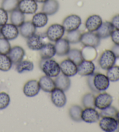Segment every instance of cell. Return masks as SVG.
Listing matches in <instances>:
<instances>
[{"label":"cell","mask_w":119,"mask_h":132,"mask_svg":"<svg viewBox=\"0 0 119 132\" xmlns=\"http://www.w3.org/2000/svg\"><path fill=\"white\" fill-rule=\"evenodd\" d=\"M87 85L93 93H99L105 92L109 88L110 80L106 75L100 73H94L92 75L88 76Z\"/></svg>","instance_id":"cell-1"},{"label":"cell","mask_w":119,"mask_h":132,"mask_svg":"<svg viewBox=\"0 0 119 132\" xmlns=\"http://www.w3.org/2000/svg\"><path fill=\"white\" fill-rule=\"evenodd\" d=\"M39 66L41 70L45 73V75L52 78L56 77L61 73L60 65L52 58L41 59L39 63Z\"/></svg>","instance_id":"cell-2"},{"label":"cell","mask_w":119,"mask_h":132,"mask_svg":"<svg viewBox=\"0 0 119 132\" xmlns=\"http://www.w3.org/2000/svg\"><path fill=\"white\" fill-rule=\"evenodd\" d=\"M65 30L62 24L54 23L48 27L45 32V36L52 42H56L63 37Z\"/></svg>","instance_id":"cell-3"},{"label":"cell","mask_w":119,"mask_h":132,"mask_svg":"<svg viewBox=\"0 0 119 132\" xmlns=\"http://www.w3.org/2000/svg\"><path fill=\"white\" fill-rule=\"evenodd\" d=\"M116 57L112 50H106L100 55L98 63L101 69L107 70L115 65Z\"/></svg>","instance_id":"cell-4"},{"label":"cell","mask_w":119,"mask_h":132,"mask_svg":"<svg viewBox=\"0 0 119 132\" xmlns=\"http://www.w3.org/2000/svg\"><path fill=\"white\" fill-rule=\"evenodd\" d=\"M82 23L81 18L79 15L72 14L67 16L64 19L62 26L65 31H71L78 30Z\"/></svg>","instance_id":"cell-5"},{"label":"cell","mask_w":119,"mask_h":132,"mask_svg":"<svg viewBox=\"0 0 119 132\" xmlns=\"http://www.w3.org/2000/svg\"><path fill=\"white\" fill-rule=\"evenodd\" d=\"M100 40L97 33L88 31L82 33L80 43L84 46L97 48L100 45Z\"/></svg>","instance_id":"cell-6"},{"label":"cell","mask_w":119,"mask_h":132,"mask_svg":"<svg viewBox=\"0 0 119 132\" xmlns=\"http://www.w3.org/2000/svg\"><path fill=\"white\" fill-rule=\"evenodd\" d=\"M99 126L103 131L113 132L119 128V123L116 118L113 117H102L99 120Z\"/></svg>","instance_id":"cell-7"},{"label":"cell","mask_w":119,"mask_h":132,"mask_svg":"<svg viewBox=\"0 0 119 132\" xmlns=\"http://www.w3.org/2000/svg\"><path fill=\"white\" fill-rule=\"evenodd\" d=\"M51 100L55 106L62 108L67 102V98L65 92L59 88H55L51 92Z\"/></svg>","instance_id":"cell-8"},{"label":"cell","mask_w":119,"mask_h":132,"mask_svg":"<svg viewBox=\"0 0 119 132\" xmlns=\"http://www.w3.org/2000/svg\"><path fill=\"white\" fill-rule=\"evenodd\" d=\"M18 9L24 15L34 14L38 10V4L34 0H19Z\"/></svg>","instance_id":"cell-9"},{"label":"cell","mask_w":119,"mask_h":132,"mask_svg":"<svg viewBox=\"0 0 119 132\" xmlns=\"http://www.w3.org/2000/svg\"><path fill=\"white\" fill-rule=\"evenodd\" d=\"M19 35V28L12 23H6L1 26V36L9 41L16 38Z\"/></svg>","instance_id":"cell-10"},{"label":"cell","mask_w":119,"mask_h":132,"mask_svg":"<svg viewBox=\"0 0 119 132\" xmlns=\"http://www.w3.org/2000/svg\"><path fill=\"white\" fill-rule=\"evenodd\" d=\"M61 72L68 77H73L77 74V65L69 59L62 61L60 64Z\"/></svg>","instance_id":"cell-11"},{"label":"cell","mask_w":119,"mask_h":132,"mask_svg":"<svg viewBox=\"0 0 119 132\" xmlns=\"http://www.w3.org/2000/svg\"><path fill=\"white\" fill-rule=\"evenodd\" d=\"M113 97L107 93H99L95 98V108L102 110L111 105Z\"/></svg>","instance_id":"cell-12"},{"label":"cell","mask_w":119,"mask_h":132,"mask_svg":"<svg viewBox=\"0 0 119 132\" xmlns=\"http://www.w3.org/2000/svg\"><path fill=\"white\" fill-rule=\"evenodd\" d=\"M95 65L92 61L84 60L77 65V73L82 76H88L95 73Z\"/></svg>","instance_id":"cell-13"},{"label":"cell","mask_w":119,"mask_h":132,"mask_svg":"<svg viewBox=\"0 0 119 132\" xmlns=\"http://www.w3.org/2000/svg\"><path fill=\"white\" fill-rule=\"evenodd\" d=\"M27 39V47L33 51H40L45 44L44 37L41 35L36 33Z\"/></svg>","instance_id":"cell-14"},{"label":"cell","mask_w":119,"mask_h":132,"mask_svg":"<svg viewBox=\"0 0 119 132\" xmlns=\"http://www.w3.org/2000/svg\"><path fill=\"white\" fill-rule=\"evenodd\" d=\"M41 90L38 81L30 80L24 84L23 88L24 94L27 97H34L37 95Z\"/></svg>","instance_id":"cell-15"},{"label":"cell","mask_w":119,"mask_h":132,"mask_svg":"<svg viewBox=\"0 0 119 132\" xmlns=\"http://www.w3.org/2000/svg\"><path fill=\"white\" fill-rule=\"evenodd\" d=\"M100 114L95 108H86L83 110L81 114V120L88 123H94L97 122L100 119Z\"/></svg>","instance_id":"cell-16"},{"label":"cell","mask_w":119,"mask_h":132,"mask_svg":"<svg viewBox=\"0 0 119 132\" xmlns=\"http://www.w3.org/2000/svg\"><path fill=\"white\" fill-rule=\"evenodd\" d=\"M8 55L11 59L13 64L16 65L23 60L25 56V51L22 47L16 45L11 47Z\"/></svg>","instance_id":"cell-17"},{"label":"cell","mask_w":119,"mask_h":132,"mask_svg":"<svg viewBox=\"0 0 119 132\" xmlns=\"http://www.w3.org/2000/svg\"><path fill=\"white\" fill-rule=\"evenodd\" d=\"M103 23L102 18L98 15H92L87 19L85 26L88 31L95 32Z\"/></svg>","instance_id":"cell-18"},{"label":"cell","mask_w":119,"mask_h":132,"mask_svg":"<svg viewBox=\"0 0 119 132\" xmlns=\"http://www.w3.org/2000/svg\"><path fill=\"white\" fill-rule=\"evenodd\" d=\"M54 45L55 48L56 55L59 56L67 55L70 50V43L66 38H61L55 42Z\"/></svg>","instance_id":"cell-19"},{"label":"cell","mask_w":119,"mask_h":132,"mask_svg":"<svg viewBox=\"0 0 119 132\" xmlns=\"http://www.w3.org/2000/svg\"><path fill=\"white\" fill-rule=\"evenodd\" d=\"M114 28L113 24L110 22H103L100 26L96 31V33L100 39H105L110 37Z\"/></svg>","instance_id":"cell-20"},{"label":"cell","mask_w":119,"mask_h":132,"mask_svg":"<svg viewBox=\"0 0 119 132\" xmlns=\"http://www.w3.org/2000/svg\"><path fill=\"white\" fill-rule=\"evenodd\" d=\"M59 7V3L57 0H47L43 3L42 12L46 13L48 16L54 15L58 12Z\"/></svg>","instance_id":"cell-21"},{"label":"cell","mask_w":119,"mask_h":132,"mask_svg":"<svg viewBox=\"0 0 119 132\" xmlns=\"http://www.w3.org/2000/svg\"><path fill=\"white\" fill-rule=\"evenodd\" d=\"M19 33L23 37L28 38L36 33L37 28L31 21L24 22L19 27Z\"/></svg>","instance_id":"cell-22"},{"label":"cell","mask_w":119,"mask_h":132,"mask_svg":"<svg viewBox=\"0 0 119 132\" xmlns=\"http://www.w3.org/2000/svg\"><path fill=\"white\" fill-rule=\"evenodd\" d=\"M40 88L44 92L51 93L55 88H56L55 81L52 77L44 75L41 77L38 81Z\"/></svg>","instance_id":"cell-23"},{"label":"cell","mask_w":119,"mask_h":132,"mask_svg":"<svg viewBox=\"0 0 119 132\" xmlns=\"http://www.w3.org/2000/svg\"><path fill=\"white\" fill-rule=\"evenodd\" d=\"M56 87L59 88L64 92H66L69 89L71 86V80L69 77L63 74H59L55 79Z\"/></svg>","instance_id":"cell-24"},{"label":"cell","mask_w":119,"mask_h":132,"mask_svg":"<svg viewBox=\"0 0 119 132\" xmlns=\"http://www.w3.org/2000/svg\"><path fill=\"white\" fill-rule=\"evenodd\" d=\"M48 22V15L43 12L34 13L31 19V22L36 28H44L47 24Z\"/></svg>","instance_id":"cell-25"},{"label":"cell","mask_w":119,"mask_h":132,"mask_svg":"<svg viewBox=\"0 0 119 132\" xmlns=\"http://www.w3.org/2000/svg\"><path fill=\"white\" fill-rule=\"evenodd\" d=\"M40 55L41 59L52 58L56 55L55 48L52 43H45L40 50Z\"/></svg>","instance_id":"cell-26"},{"label":"cell","mask_w":119,"mask_h":132,"mask_svg":"<svg viewBox=\"0 0 119 132\" xmlns=\"http://www.w3.org/2000/svg\"><path fill=\"white\" fill-rule=\"evenodd\" d=\"M10 20L11 23L19 28L25 22V15L18 8L11 12Z\"/></svg>","instance_id":"cell-27"},{"label":"cell","mask_w":119,"mask_h":132,"mask_svg":"<svg viewBox=\"0 0 119 132\" xmlns=\"http://www.w3.org/2000/svg\"><path fill=\"white\" fill-rule=\"evenodd\" d=\"M83 109L81 106L77 105H72L69 108V116L73 121L80 122L82 121L81 120V114L83 112Z\"/></svg>","instance_id":"cell-28"},{"label":"cell","mask_w":119,"mask_h":132,"mask_svg":"<svg viewBox=\"0 0 119 132\" xmlns=\"http://www.w3.org/2000/svg\"><path fill=\"white\" fill-rule=\"evenodd\" d=\"M67 56L68 59L72 61L77 65H79L84 60L81 50L75 48L70 50Z\"/></svg>","instance_id":"cell-29"},{"label":"cell","mask_w":119,"mask_h":132,"mask_svg":"<svg viewBox=\"0 0 119 132\" xmlns=\"http://www.w3.org/2000/svg\"><path fill=\"white\" fill-rule=\"evenodd\" d=\"M34 63L29 60H22L16 65V70L19 73L24 72H30L34 69Z\"/></svg>","instance_id":"cell-30"},{"label":"cell","mask_w":119,"mask_h":132,"mask_svg":"<svg viewBox=\"0 0 119 132\" xmlns=\"http://www.w3.org/2000/svg\"><path fill=\"white\" fill-rule=\"evenodd\" d=\"M12 65V61L8 55L0 54V70L7 72L11 69Z\"/></svg>","instance_id":"cell-31"},{"label":"cell","mask_w":119,"mask_h":132,"mask_svg":"<svg viewBox=\"0 0 119 132\" xmlns=\"http://www.w3.org/2000/svg\"><path fill=\"white\" fill-rule=\"evenodd\" d=\"M95 48H96L92 47L84 46L81 50L84 60L92 61L94 60L97 56V52Z\"/></svg>","instance_id":"cell-32"},{"label":"cell","mask_w":119,"mask_h":132,"mask_svg":"<svg viewBox=\"0 0 119 132\" xmlns=\"http://www.w3.org/2000/svg\"><path fill=\"white\" fill-rule=\"evenodd\" d=\"M19 0H3L1 7L8 13H11L18 8Z\"/></svg>","instance_id":"cell-33"},{"label":"cell","mask_w":119,"mask_h":132,"mask_svg":"<svg viewBox=\"0 0 119 132\" xmlns=\"http://www.w3.org/2000/svg\"><path fill=\"white\" fill-rule=\"evenodd\" d=\"M81 35V32L78 29L67 32L66 38L70 44H77L80 42Z\"/></svg>","instance_id":"cell-34"},{"label":"cell","mask_w":119,"mask_h":132,"mask_svg":"<svg viewBox=\"0 0 119 132\" xmlns=\"http://www.w3.org/2000/svg\"><path fill=\"white\" fill-rule=\"evenodd\" d=\"M95 96L92 93H86L82 98V104L84 108H95Z\"/></svg>","instance_id":"cell-35"},{"label":"cell","mask_w":119,"mask_h":132,"mask_svg":"<svg viewBox=\"0 0 119 132\" xmlns=\"http://www.w3.org/2000/svg\"><path fill=\"white\" fill-rule=\"evenodd\" d=\"M106 76L110 81L115 82L119 80V66H113L107 70Z\"/></svg>","instance_id":"cell-36"},{"label":"cell","mask_w":119,"mask_h":132,"mask_svg":"<svg viewBox=\"0 0 119 132\" xmlns=\"http://www.w3.org/2000/svg\"><path fill=\"white\" fill-rule=\"evenodd\" d=\"M100 111H101L99 114L101 117H113L115 118H116L117 113L118 112L115 107L111 105Z\"/></svg>","instance_id":"cell-37"},{"label":"cell","mask_w":119,"mask_h":132,"mask_svg":"<svg viewBox=\"0 0 119 132\" xmlns=\"http://www.w3.org/2000/svg\"><path fill=\"white\" fill-rule=\"evenodd\" d=\"M11 49L10 41L4 37H0V54L8 55Z\"/></svg>","instance_id":"cell-38"},{"label":"cell","mask_w":119,"mask_h":132,"mask_svg":"<svg viewBox=\"0 0 119 132\" xmlns=\"http://www.w3.org/2000/svg\"><path fill=\"white\" fill-rule=\"evenodd\" d=\"M11 102L10 96L5 92L0 93V110L7 108Z\"/></svg>","instance_id":"cell-39"},{"label":"cell","mask_w":119,"mask_h":132,"mask_svg":"<svg viewBox=\"0 0 119 132\" xmlns=\"http://www.w3.org/2000/svg\"><path fill=\"white\" fill-rule=\"evenodd\" d=\"M8 21V13L4 9L0 8V26L7 23Z\"/></svg>","instance_id":"cell-40"},{"label":"cell","mask_w":119,"mask_h":132,"mask_svg":"<svg viewBox=\"0 0 119 132\" xmlns=\"http://www.w3.org/2000/svg\"><path fill=\"white\" fill-rule=\"evenodd\" d=\"M111 39L114 44L119 45V30H114L110 36Z\"/></svg>","instance_id":"cell-41"},{"label":"cell","mask_w":119,"mask_h":132,"mask_svg":"<svg viewBox=\"0 0 119 132\" xmlns=\"http://www.w3.org/2000/svg\"><path fill=\"white\" fill-rule=\"evenodd\" d=\"M111 23L114 29H116V30H119V14L115 15L112 18Z\"/></svg>","instance_id":"cell-42"},{"label":"cell","mask_w":119,"mask_h":132,"mask_svg":"<svg viewBox=\"0 0 119 132\" xmlns=\"http://www.w3.org/2000/svg\"><path fill=\"white\" fill-rule=\"evenodd\" d=\"M112 51L116 56V58L119 59V45H114V46L112 48Z\"/></svg>","instance_id":"cell-43"},{"label":"cell","mask_w":119,"mask_h":132,"mask_svg":"<svg viewBox=\"0 0 119 132\" xmlns=\"http://www.w3.org/2000/svg\"><path fill=\"white\" fill-rule=\"evenodd\" d=\"M37 3H44L45 2H46L47 0H34Z\"/></svg>","instance_id":"cell-44"},{"label":"cell","mask_w":119,"mask_h":132,"mask_svg":"<svg viewBox=\"0 0 119 132\" xmlns=\"http://www.w3.org/2000/svg\"><path fill=\"white\" fill-rule=\"evenodd\" d=\"M116 119L117 120V121L119 123V111H118L117 113V115H116Z\"/></svg>","instance_id":"cell-45"},{"label":"cell","mask_w":119,"mask_h":132,"mask_svg":"<svg viewBox=\"0 0 119 132\" xmlns=\"http://www.w3.org/2000/svg\"><path fill=\"white\" fill-rule=\"evenodd\" d=\"M1 36V26H0V37Z\"/></svg>","instance_id":"cell-46"}]
</instances>
